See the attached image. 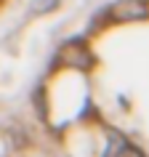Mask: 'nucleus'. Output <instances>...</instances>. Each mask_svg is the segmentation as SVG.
Here are the masks:
<instances>
[{
  "label": "nucleus",
  "mask_w": 149,
  "mask_h": 157,
  "mask_svg": "<svg viewBox=\"0 0 149 157\" xmlns=\"http://www.w3.org/2000/svg\"><path fill=\"white\" fill-rule=\"evenodd\" d=\"M147 13V6L141 0H123L115 6V19H139Z\"/></svg>",
  "instance_id": "f257e3e1"
},
{
  "label": "nucleus",
  "mask_w": 149,
  "mask_h": 157,
  "mask_svg": "<svg viewBox=\"0 0 149 157\" xmlns=\"http://www.w3.org/2000/svg\"><path fill=\"white\" fill-rule=\"evenodd\" d=\"M117 157H141V155H139V152H136V149H133V147H123V149H120V155H117Z\"/></svg>",
  "instance_id": "f03ea898"
},
{
  "label": "nucleus",
  "mask_w": 149,
  "mask_h": 157,
  "mask_svg": "<svg viewBox=\"0 0 149 157\" xmlns=\"http://www.w3.org/2000/svg\"><path fill=\"white\" fill-rule=\"evenodd\" d=\"M53 6H56V0H40L35 6V11H45V8H53Z\"/></svg>",
  "instance_id": "7ed1b4c3"
}]
</instances>
